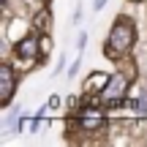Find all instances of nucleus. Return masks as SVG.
Listing matches in <instances>:
<instances>
[{
    "mask_svg": "<svg viewBox=\"0 0 147 147\" xmlns=\"http://www.w3.org/2000/svg\"><path fill=\"white\" fill-rule=\"evenodd\" d=\"M49 25H52V16H49V11L47 8H44V11H38V14H36V19H33V27H36V30L38 33H49Z\"/></svg>",
    "mask_w": 147,
    "mask_h": 147,
    "instance_id": "nucleus-6",
    "label": "nucleus"
},
{
    "mask_svg": "<svg viewBox=\"0 0 147 147\" xmlns=\"http://www.w3.org/2000/svg\"><path fill=\"white\" fill-rule=\"evenodd\" d=\"M136 44V25L134 19L128 16H117L115 25H112L109 36H106V44H104V55L112 60H120L123 55H128Z\"/></svg>",
    "mask_w": 147,
    "mask_h": 147,
    "instance_id": "nucleus-1",
    "label": "nucleus"
},
{
    "mask_svg": "<svg viewBox=\"0 0 147 147\" xmlns=\"http://www.w3.org/2000/svg\"><path fill=\"white\" fill-rule=\"evenodd\" d=\"M14 55L19 60H27V63H33V60L41 55V38L38 36H25V38H19V41L14 44Z\"/></svg>",
    "mask_w": 147,
    "mask_h": 147,
    "instance_id": "nucleus-3",
    "label": "nucleus"
},
{
    "mask_svg": "<svg viewBox=\"0 0 147 147\" xmlns=\"http://www.w3.org/2000/svg\"><path fill=\"white\" fill-rule=\"evenodd\" d=\"M128 95V76L125 74H112L106 87L101 90V104L106 106H123Z\"/></svg>",
    "mask_w": 147,
    "mask_h": 147,
    "instance_id": "nucleus-2",
    "label": "nucleus"
},
{
    "mask_svg": "<svg viewBox=\"0 0 147 147\" xmlns=\"http://www.w3.org/2000/svg\"><path fill=\"white\" fill-rule=\"evenodd\" d=\"M136 3H142V0H136Z\"/></svg>",
    "mask_w": 147,
    "mask_h": 147,
    "instance_id": "nucleus-8",
    "label": "nucleus"
},
{
    "mask_svg": "<svg viewBox=\"0 0 147 147\" xmlns=\"http://www.w3.org/2000/svg\"><path fill=\"white\" fill-rule=\"evenodd\" d=\"M104 5H106V0H93V8H95V11H101Z\"/></svg>",
    "mask_w": 147,
    "mask_h": 147,
    "instance_id": "nucleus-7",
    "label": "nucleus"
},
{
    "mask_svg": "<svg viewBox=\"0 0 147 147\" xmlns=\"http://www.w3.org/2000/svg\"><path fill=\"white\" fill-rule=\"evenodd\" d=\"M106 82H109L106 74H93V76L84 82V93H101V90L106 87Z\"/></svg>",
    "mask_w": 147,
    "mask_h": 147,
    "instance_id": "nucleus-5",
    "label": "nucleus"
},
{
    "mask_svg": "<svg viewBox=\"0 0 147 147\" xmlns=\"http://www.w3.org/2000/svg\"><path fill=\"white\" fill-rule=\"evenodd\" d=\"M16 90V79H14V68L8 63H0V104H8L11 95Z\"/></svg>",
    "mask_w": 147,
    "mask_h": 147,
    "instance_id": "nucleus-4",
    "label": "nucleus"
}]
</instances>
